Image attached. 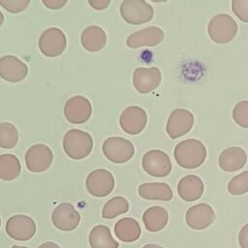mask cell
<instances>
[{
  "label": "cell",
  "instance_id": "obj_17",
  "mask_svg": "<svg viewBox=\"0 0 248 248\" xmlns=\"http://www.w3.org/2000/svg\"><path fill=\"white\" fill-rule=\"evenodd\" d=\"M214 219L215 213L207 203H199L190 207L185 215L187 225L194 230H203L209 227Z\"/></svg>",
  "mask_w": 248,
  "mask_h": 248
},
{
  "label": "cell",
  "instance_id": "obj_23",
  "mask_svg": "<svg viewBox=\"0 0 248 248\" xmlns=\"http://www.w3.org/2000/svg\"><path fill=\"white\" fill-rule=\"evenodd\" d=\"M114 233L123 242H134L140 238L141 229L138 221L133 218H122L114 226Z\"/></svg>",
  "mask_w": 248,
  "mask_h": 248
},
{
  "label": "cell",
  "instance_id": "obj_9",
  "mask_svg": "<svg viewBox=\"0 0 248 248\" xmlns=\"http://www.w3.org/2000/svg\"><path fill=\"white\" fill-rule=\"evenodd\" d=\"M53 161L52 150L44 143H37L28 148L25 153V165L35 173L46 170Z\"/></svg>",
  "mask_w": 248,
  "mask_h": 248
},
{
  "label": "cell",
  "instance_id": "obj_10",
  "mask_svg": "<svg viewBox=\"0 0 248 248\" xmlns=\"http://www.w3.org/2000/svg\"><path fill=\"white\" fill-rule=\"evenodd\" d=\"M6 232L13 239L19 241L29 240L36 233L35 221L24 214L14 215L6 223Z\"/></svg>",
  "mask_w": 248,
  "mask_h": 248
},
{
  "label": "cell",
  "instance_id": "obj_27",
  "mask_svg": "<svg viewBox=\"0 0 248 248\" xmlns=\"http://www.w3.org/2000/svg\"><path fill=\"white\" fill-rule=\"evenodd\" d=\"M129 210L128 201L121 196H116L108 200L102 210V217L104 219H113L116 216L126 213Z\"/></svg>",
  "mask_w": 248,
  "mask_h": 248
},
{
  "label": "cell",
  "instance_id": "obj_6",
  "mask_svg": "<svg viewBox=\"0 0 248 248\" xmlns=\"http://www.w3.org/2000/svg\"><path fill=\"white\" fill-rule=\"evenodd\" d=\"M67 46V39L64 32L57 27L46 29L39 38V49L47 57L61 55Z\"/></svg>",
  "mask_w": 248,
  "mask_h": 248
},
{
  "label": "cell",
  "instance_id": "obj_20",
  "mask_svg": "<svg viewBox=\"0 0 248 248\" xmlns=\"http://www.w3.org/2000/svg\"><path fill=\"white\" fill-rule=\"evenodd\" d=\"M177 192L182 200L193 202L202 196L204 192V184L199 176L189 174L179 180L177 184Z\"/></svg>",
  "mask_w": 248,
  "mask_h": 248
},
{
  "label": "cell",
  "instance_id": "obj_8",
  "mask_svg": "<svg viewBox=\"0 0 248 248\" xmlns=\"http://www.w3.org/2000/svg\"><path fill=\"white\" fill-rule=\"evenodd\" d=\"M141 164L145 172L154 177H165L170 173L172 169L168 154L158 149L147 151L142 157Z\"/></svg>",
  "mask_w": 248,
  "mask_h": 248
},
{
  "label": "cell",
  "instance_id": "obj_21",
  "mask_svg": "<svg viewBox=\"0 0 248 248\" xmlns=\"http://www.w3.org/2000/svg\"><path fill=\"white\" fill-rule=\"evenodd\" d=\"M80 41L84 49L90 52H97L105 46L107 35L100 26L90 25L82 31Z\"/></svg>",
  "mask_w": 248,
  "mask_h": 248
},
{
  "label": "cell",
  "instance_id": "obj_12",
  "mask_svg": "<svg viewBox=\"0 0 248 248\" xmlns=\"http://www.w3.org/2000/svg\"><path fill=\"white\" fill-rule=\"evenodd\" d=\"M147 115L145 110L139 106H130L123 109L119 117L121 129L130 135H138L146 126Z\"/></svg>",
  "mask_w": 248,
  "mask_h": 248
},
{
  "label": "cell",
  "instance_id": "obj_37",
  "mask_svg": "<svg viewBox=\"0 0 248 248\" xmlns=\"http://www.w3.org/2000/svg\"><path fill=\"white\" fill-rule=\"evenodd\" d=\"M142 248H165V247L160 246V245H157V244H152V243H150V244L144 245Z\"/></svg>",
  "mask_w": 248,
  "mask_h": 248
},
{
  "label": "cell",
  "instance_id": "obj_3",
  "mask_svg": "<svg viewBox=\"0 0 248 248\" xmlns=\"http://www.w3.org/2000/svg\"><path fill=\"white\" fill-rule=\"evenodd\" d=\"M237 23L228 14H218L214 16L207 27L209 38L217 44L231 42L237 33Z\"/></svg>",
  "mask_w": 248,
  "mask_h": 248
},
{
  "label": "cell",
  "instance_id": "obj_33",
  "mask_svg": "<svg viewBox=\"0 0 248 248\" xmlns=\"http://www.w3.org/2000/svg\"><path fill=\"white\" fill-rule=\"evenodd\" d=\"M238 242L241 248H248V223L241 228L238 234Z\"/></svg>",
  "mask_w": 248,
  "mask_h": 248
},
{
  "label": "cell",
  "instance_id": "obj_1",
  "mask_svg": "<svg viewBox=\"0 0 248 248\" xmlns=\"http://www.w3.org/2000/svg\"><path fill=\"white\" fill-rule=\"evenodd\" d=\"M176 163L184 169H196L206 159L204 144L196 139H189L179 142L173 152Z\"/></svg>",
  "mask_w": 248,
  "mask_h": 248
},
{
  "label": "cell",
  "instance_id": "obj_14",
  "mask_svg": "<svg viewBox=\"0 0 248 248\" xmlns=\"http://www.w3.org/2000/svg\"><path fill=\"white\" fill-rule=\"evenodd\" d=\"M51 221L60 231H73L80 222V214L72 203L63 202L53 209Z\"/></svg>",
  "mask_w": 248,
  "mask_h": 248
},
{
  "label": "cell",
  "instance_id": "obj_26",
  "mask_svg": "<svg viewBox=\"0 0 248 248\" xmlns=\"http://www.w3.org/2000/svg\"><path fill=\"white\" fill-rule=\"evenodd\" d=\"M21 171V165L18 158L13 154L0 155V179L11 181L18 177Z\"/></svg>",
  "mask_w": 248,
  "mask_h": 248
},
{
  "label": "cell",
  "instance_id": "obj_2",
  "mask_svg": "<svg viewBox=\"0 0 248 248\" xmlns=\"http://www.w3.org/2000/svg\"><path fill=\"white\" fill-rule=\"evenodd\" d=\"M93 147V139L87 132L71 129L64 135L63 148L65 153L74 160L86 158Z\"/></svg>",
  "mask_w": 248,
  "mask_h": 248
},
{
  "label": "cell",
  "instance_id": "obj_38",
  "mask_svg": "<svg viewBox=\"0 0 248 248\" xmlns=\"http://www.w3.org/2000/svg\"><path fill=\"white\" fill-rule=\"evenodd\" d=\"M3 23H4V15H3V13L0 11V27L2 26Z\"/></svg>",
  "mask_w": 248,
  "mask_h": 248
},
{
  "label": "cell",
  "instance_id": "obj_4",
  "mask_svg": "<svg viewBox=\"0 0 248 248\" xmlns=\"http://www.w3.org/2000/svg\"><path fill=\"white\" fill-rule=\"evenodd\" d=\"M119 11L121 17L133 25L146 23L152 19L154 15L152 6L143 0H124Z\"/></svg>",
  "mask_w": 248,
  "mask_h": 248
},
{
  "label": "cell",
  "instance_id": "obj_16",
  "mask_svg": "<svg viewBox=\"0 0 248 248\" xmlns=\"http://www.w3.org/2000/svg\"><path fill=\"white\" fill-rule=\"evenodd\" d=\"M28 74L27 65L15 55L0 58V77L8 82H20Z\"/></svg>",
  "mask_w": 248,
  "mask_h": 248
},
{
  "label": "cell",
  "instance_id": "obj_29",
  "mask_svg": "<svg viewBox=\"0 0 248 248\" xmlns=\"http://www.w3.org/2000/svg\"><path fill=\"white\" fill-rule=\"evenodd\" d=\"M227 189L232 195H243L248 192V170L232 177L227 186Z\"/></svg>",
  "mask_w": 248,
  "mask_h": 248
},
{
  "label": "cell",
  "instance_id": "obj_32",
  "mask_svg": "<svg viewBox=\"0 0 248 248\" xmlns=\"http://www.w3.org/2000/svg\"><path fill=\"white\" fill-rule=\"evenodd\" d=\"M232 9L241 21L248 23V0H232Z\"/></svg>",
  "mask_w": 248,
  "mask_h": 248
},
{
  "label": "cell",
  "instance_id": "obj_34",
  "mask_svg": "<svg viewBox=\"0 0 248 248\" xmlns=\"http://www.w3.org/2000/svg\"><path fill=\"white\" fill-rule=\"evenodd\" d=\"M43 5L51 10H58L67 4L66 0H42Z\"/></svg>",
  "mask_w": 248,
  "mask_h": 248
},
{
  "label": "cell",
  "instance_id": "obj_15",
  "mask_svg": "<svg viewBox=\"0 0 248 248\" xmlns=\"http://www.w3.org/2000/svg\"><path fill=\"white\" fill-rule=\"evenodd\" d=\"M161 80V71L157 67L137 68L133 74V85L140 94H147L155 90Z\"/></svg>",
  "mask_w": 248,
  "mask_h": 248
},
{
  "label": "cell",
  "instance_id": "obj_22",
  "mask_svg": "<svg viewBox=\"0 0 248 248\" xmlns=\"http://www.w3.org/2000/svg\"><path fill=\"white\" fill-rule=\"evenodd\" d=\"M139 195L146 200L170 201L172 190L169 184L164 182H146L139 187Z\"/></svg>",
  "mask_w": 248,
  "mask_h": 248
},
{
  "label": "cell",
  "instance_id": "obj_36",
  "mask_svg": "<svg viewBox=\"0 0 248 248\" xmlns=\"http://www.w3.org/2000/svg\"><path fill=\"white\" fill-rule=\"evenodd\" d=\"M38 248H60V246L53 241H46L42 243Z\"/></svg>",
  "mask_w": 248,
  "mask_h": 248
},
{
  "label": "cell",
  "instance_id": "obj_30",
  "mask_svg": "<svg viewBox=\"0 0 248 248\" xmlns=\"http://www.w3.org/2000/svg\"><path fill=\"white\" fill-rule=\"evenodd\" d=\"M232 117L236 124L242 128H248V101L238 102L232 110Z\"/></svg>",
  "mask_w": 248,
  "mask_h": 248
},
{
  "label": "cell",
  "instance_id": "obj_5",
  "mask_svg": "<svg viewBox=\"0 0 248 248\" xmlns=\"http://www.w3.org/2000/svg\"><path fill=\"white\" fill-rule=\"evenodd\" d=\"M105 157L112 163L123 164L131 160L135 153L133 143L121 137H109L102 145Z\"/></svg>",
  "mask_w": 248,
  "mask_h": 248
},
{
  "label": "cell",
  "instance_id": "obj_25",
  "mask_svg": "<svg viewBox=\"0 0 248 248\" xmlns=\"http://www.w3.org/2000/svg\"><path fill=\"white\" fill-rule=\"evenodd\" d=\"M168 220V211L162 206H151L142 215L143 224L149 232L161 231L166 227Z\"/></svg>",
  "mask_w": 248,
  "mask_h": 248
},
{
  "label": "cell",
  "instance_id": "obj_31",
  "mask_svg": "<svg viewBox=\"0 0 248 248\" xmlns=\"http://www.w3.org/2000/svg\"><path fill=\"white\" fill-rule=\"evenodd\" d=\"M29 4V0H0V6H2L6 11L13 14L24 11Z\"/></svg>",
  "mask_w": 248,
  "mask_h": 248
},
{
  "label": "cell",
  "instance_id": "obj_24",
  "mask_svg": "<svg viewBox=\"0 0 248 248\" xmlns=\"http://www.w3.org/2000/svg\"><path fill=\"white\" fill-rule=\"evenodd\" d=\"M88 241L91 248H118V242L112 237L110 229L105 225L95 226L89 232Z\"/></svg>",
  "mask_w": 248,
  "mask_h": 248
},
{
  "label": "cell",
  "instance_id": "obj_7",
  "mask_svg": "<svg viewBox=\"0 0 248 248\" xmlns=\"http://www.w3.org/2000/svg\"><path fill=\"white\" fill-rule=\"evenodd\" d=\"M85 186L90 195L98 198L106 197L114 188V177L109 170L97 169L87 175Z\"/></svg>",
  "mask_w": 248,
  "mask_h": 248
},
{
  "label": "cell",
  "instance_id": "obj_35",
  "mask_svg": "<svg viewBox=\"0 0 248 248\" xmlns=\"http://www.w3.org/2000/svg\"><path fill=\"white\" fill-rule=\"evenodd\" d=\"M88 4L93 9L101 11L106 9L110 4V0H88Z\"/></svg>",
  "mask_w": 248,
  "mask_h": 248
},
{
  "label": "cell",
  "instance_id": "obj_11",
  "mask_svg": "<svg viewBox=\"0 0 248 248\" xmlns=\"http://www.w3.org/2000/svg\"><path fill=\"white\" fill-rule=\"evenodd\" d=\"M92 107L90 101L84 96H73L64 106V115L73 124L85 123L91 116Z\"/></svg>",
  "mask_w": 248,
  "mask_h": 248
},
{
  "label": "cell",
  "instance_id": "obj_19",
  "mask_svg": "<svg viewBox=\"0 0 248 248\" xmlns=\"http://www.w3.org/2000/svg\"><path fill=\"white\" fill-rule=\"evenodd\" d=\"M247 161V155L244 149L238 146H232L223 150L219 156L218 163L220 168L228 172H233L243 168Z\"/></svg>",
  "mask_w": 248,
  "mask_h": 248
},
{
  "label": "cell",
  "instance_id": "obj_39",
  "mask_svg": "<svg viewBox=\"0 0 248 248\" xmlns=\"http://www.w3.org/2000/svg\"><path fill=\"white\" fill-rule=\"evenodd\" d=\"M11 248H28L27 246H19V245H13Z\"/></svg>",
  "mask_w": 248,
  "mask_h": 248
},
{
  "label": "cell",
  "instance_id": "obj_40",
  "mask_svg": "<svg viewBox=\"0 0 248 248\" xmlns=\"http://www.w3.org/2000/svg\"><path fill=\"white\" fill-rule=\"evenodd\" d=\"M0 227H1V218H0Z\"/></svg>",
  "mask_w": 248,
  "mask_h": 248
},
{
  "label": "cell",
  "instance_id": "obj_18",
  "mask_svg": "<svg viewBox=\"0 0 248 248\" xmlns=\"http://www.w3.org/2000/svg\"><path fill=\"white\" fill-rule=\"evenodd\" d=\"M164 39V32L160 27L149 26L131 34L126 43L131 48L140 46H154L159 45Z\"/></svg>",
  "mask_w": 248,
  "mask_h": 248
},
{
  "label": "cell",
  "instance_id": "obj_13",
  "mask_svg": "<svg viewBox=\"0 0 248 248\" xmlns=\"http://www.w3.org/2000/svg\"><path fill=\"white\" fill-rule=\"evenodd\" d=\"M194 125V115L187 109L176 108L170 114L166 131L171 139H177L189 133Z\"/></svg>",
  "mask_w": 248,
  "mask_h": 248
},
{
  "label": "cell",
  "instance_id": "obj_28",
  "mask_svg": "<svg viewBox=\"0 0 248 248\" xmlns=\"http://www.w3.org/2000/svg\"><path fill=\"white\" fill-rule=\"evenodd\" d=\"M18 142V131L11 122L0 123V147L10 149Z\"/></svg>",
  "mask_w": 248,
  "mask_h": 248
}]
</instances>
